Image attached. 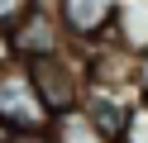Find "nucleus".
<instances>
[{
    "instance_id": "9d476101",
    "label": "nucleus",
    "mask_w": 148,
    "mask_h": 143,
    "mask_svg": "<svg viewBox=\"0 0 148 143\" xmlns=\"http://www.w3.org/2000/svg\"><path fill=\"white\" fill-rule=\"evenodd\" d=\"M138 95H143V100H148V53L138 57Z\"/></svg>"
},
{
    "instance_id": "9b49d317",
    "label": "nucleus",
    "mask_w": 148,
    "mask_h": 143,
    "mask_svg": "<svg viewBox=\"0 0 148 143\" xmlns=\"http://www.w3.org/2000/svg\"><path fill=\"white\" fill-rule=\"evenodd\" d=\"M0 143H10V129H5V124H0Z\"/></svg>"
},
{
    "instance_id": "7ed1b4c3",
    "label": "nucleus",
    "mask_w": 148,
    "mask_h": 143,
    "mask_svg": "<svg viewBox=\"0 0 148 143\" xmlns=\"http://www.w3.org/2000/svg\"><path fill=\"white\" fill-rule=\"evenodd\" d=\"M43 5L58 14L72 48H96L115 34V14L124 0H43Z\"/></svg>"
},
{
    "instance_id": "39448f33",
    "label": "nucleus",
    "mask_w": 148,
    "mask_h": 143,
    "mask_svg": "<svg viewBox=\"0 0 148 143\" xmlns=\"http://www.w3.org/2000/svg\"><path fill=\"white\" fill-rule=\"evenodd\" d=\"M5 48H10V57L14 62H43V57H58V53H67V34H62V24H58V14H53L48 5H34L29 14L19 19V24L5 34Z\"/></svg>"
},
{
    "instance_id": "6e6552de",
    "label": "nucleus",
    "mask_w": 148,
    "mask_h": 143,
    "mask_svg": "<svg viewBox=\"0 0 148 143\" xmlns=\"http://www.w3.org/2000/svg\"><path fill=\"white\" fill-rule=\"evenodd\" d=\"M124 143H148V100L129 114V129H124Z\"/></svg>"
},
{
    "instance_id": "20e7f679",
    "label": "nucleus",
    "mask_w": 148,
    "mask_h": 143,
    "mask_svg": "<svg viewBox=\"0 0 148 143\" xmlns=\"http://www.w3.org/2000/svg\"><path fill=\"white\" fill-rule=\"evenodd\" d=\"M143 105L138 91H115V86H96L86 81V95H81V119L91 124L96 143H124L129 114Z\"/></svg>"
},
{
    "instance_id": "f03ea898",
    "label": "nucleus",
    "mask_w": 148,
    "mask_h": 143,
    "mask_svg": "<svg viewBox=\"0 0 148 143\" xmlns=\"http://www.w3.org/2000/svg\"><path fill=\"white\" fill-rule=\"evenodd\" d=\"M0 124L10 129V138L14 133H48L53 129V114L38 100V86H34L29 67L14 62V57L0 67Z\"/></svg>"
},
{
    "instance_id": "0eeeda50",
    "label": "nucleus",
    "mask_w": 148,
    "mask_h": 143,
    "mask_svg": "<svg viewBox=\"0 0 148 143\" xmlns=\"http://www.w3.org/2000/svg\"><path fill=\"white\" fill-rule=\"evenodd\" d=\"M34 5H43V0H0V34H10Z\"/></svg>"
},
{
    "instance_id": "f257e3e1",
    "label": "nucleus",
    "mask_w": 148,
    "mask_h": 143,
    "mask_svg": "<svg viewBox=\"0 0 148 143\" xmlns=\"http://www.w3.org/2000/svg\"><path fill=\"white\" fill-rule=\"evenodd\" d=\"M29 76H34L38 100L48 105L53 119L81 110V95H86V57H81V48H67V53H58V57L29 62Z\"/></svg>"
},
{
    "instance_id": "423d86ee",
    "label": "nucleus",
    "mask_w": 148,
    "mask_h": 143,
    "mask_svg": "<svg viewBox=\"0 0 148 143\" xmlns=\"http://www.w3.org/2000/svg\"><path fill=\"white\" fill-rule=\"evenodd\" d=\"M110 38L119 48H129L134 57H143L148 53V0H124L119 14H115V34Z\"/></svg>"
},
{
    "instance_id": "1a4fd4ad",
    "label": "nucleus",
    "mask_w": 148,
    "mask_h": 143,
    "mask_svg": "<svg viewBox=\"0 0 148 143\" xmlns=\"http://www.w3.org/2000/svg\"><path fill=\"white\" fill-rule=\"evenodd\" d=\"M10 143H58V133H53V129L48 133H14Z\"/></svg>"
}]
</instances>
